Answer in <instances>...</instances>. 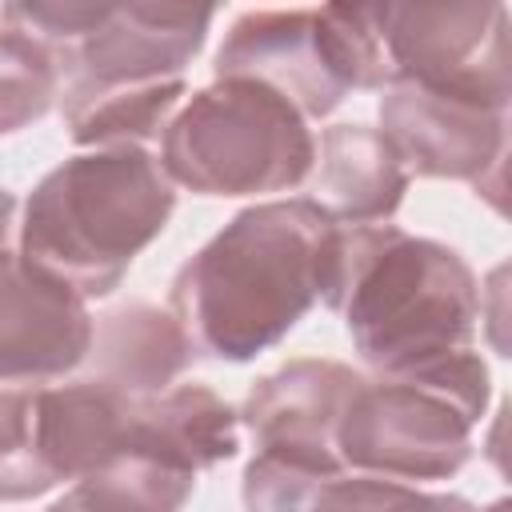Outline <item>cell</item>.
Here are the masks:
<instances>
[{"label": "cell", "mask_w": 512, "mask_h": 512, "mask_svg": "<svg viewBox=\"0 0 512 512\" xmlns=\"http://www.w3.org/2000/svg\"><path fill=\"white\" fill-rule=\"evenodd\" d=\"M360 380L364 376L340 360H324V356L288 360L248 388L236 412L240 428H248L256 452H284V456L340 464L336 424Z\"/></svg>", "instance_id": "8fae6325"}, {"label": "cell", "mask_w": 512, "mask_h": 512, "mask_svg": "<svg viewBox=\"0 0 512 512\" xmlns=\"http://www.w3.org/2000/svg\"><path fill=\"white\" fill-rule=\"evenodd\" d=\"M392 80L512 100L508 8L488 4H376Z\"/></svg>", "instance_id": "8992f818"}, {"label": "cell", "mask_w": 512, "mask_h": 512, "mask_svg": "<svg viewBox=\"0 0 512 512\" xmlns=\"http://www.w3.org/2000/svg\"><path fill=\"white\" fill-rule=\"evenodd\" d=\"M192 488V472H180L144 452H124L112 464L72 480L68 492L88 512H180Z\"/></svg>", "instance_id": "e0dca14e"}, {"label": "cell", "mask_w": 512, "mask_h": 512, "mask_svg": "<svg viewBox=\"0 0 512 512\" xmlns=\"http://www.w3.org/2000/svg\"><path fill=\"white\" fill-rule=\"evenodd\" d=\"M488 396L492 376L476 348L364 376L340 412L336 456L348 472L376 480H448L472 456V428L484 420Z\"/></svg>", "instance_id": "277c9868"}, {"label": "cell", "mask_w": 512, "mask_h": 512, "mask_svg": "<svg viewBox=\"0 0 512 512\" xmlns=\"http://www.w3.org/2000/svg\"><path fill=\"white\" fill-rule=\"evenodd\" d=\"M96 320L68 284L0 248V388H44L88 360Z\"/></svg>", "instance_id": "30bf717a"}, {"label": "cell", "mask_w": 512, "mask_h": 512, "mask_svg": "<svg viewBox=\"0 0 512 512\" xmlns=\"http://www.w3.org/2000/svg\"><path fill=\"white\" fill-rule=\"evenodd\" d=\"M124 452H144L196 476L240 452V416L208 384H172L136 400Z\"/></svg>", "instance_id": "5bb4252c"}, {"label": "cell", "mask_w": 512, "mask_h": 512, "mask_svg": "<svg viewBox=\"0 0 512 512\" xmlns=\"http://www.w3.org/2000/svg\"><path fill=\"white\" fill-rule=\"evenodd\" d=\"M176 188L148 148H92L56 164L24 200L20 256L80 300L108 296L168 228Z\"/></svg>", "instance_id": "3957f363"}, {"label": "cell", "mask_w": 512, "mask_h": 512, "mask_svg": "<svg viewBox=\"0 0 512 512\" xmlns=\"http://www.w3.org/2000/svg\"><path fill=\"white\" fill-rule=\"evenodd\" d=\"M336 220L308 196L236 212L168 288V312L196 356L244 364L280 344L320 300Z\"/></svg>", "instance_id": "6da1fadb"}, {"label": "cell", "mask_w": 512, "mask_h": 512, "mask_svg": "<svg viewBox=\"0 0 512 512\" xmlns=\"http://www.w3.org/2000/svg\"><path fill=\"white\" fill-rule=\"evenodd\" d=\"M60 100L56 56L28 32L0 24V136L36 124Z\"/></svg>", "instance_id": "ac0fdd59"}, {"label": "cell", "mask_w": 512, "mask_h": 512, "mask_svg": "<svg viewBox=\"0 0 512 512\" xmlns=\"http://www.w3.org/2000/svg\"><path fill=\"white\" fill-rule=\"evenodd\" d=\"M44 512H88V508H84V504H80L72 492H64V496H60V500H52Z\"/></svg>", "instance_id": "603a6c76"}, {"label": "cell", "mask_w": 512, "mask_h": 512, "mask_svg": "<svg viewBox=\"0 0 512 512\" xmlns=\"http://www.w3.org/2000/svg\"><path fill=\"white\" fill-rule=\"evenodd\" d=\"M320 300L344 320L352 348L376 376L472 348L484 288L468 260L396 224H336Z\"/></svg>", "instance_id": "7a4b0ae2"}, {"label": "cell", "mask_w": 512, "mask_h": 512, "mask_svg": "<svg viewBox=\"0 0 512 512\" xmlns=\"http://www.w3.org/2000/svg\"><path fill=\"white\" fill-rule=\"evenodd\" d=\"M136 400L140 396H124L88 376L36 388V440L56 484L80 480L124 456Z\"/></svg>", "instance_id": "4fadbf2b"}, {"label": "cell", "mask_w": 512, "mask_h": 512, "mask_svg": "<svg viewBox=\"0 0 512 512\" xmlns=\"http://www.w3.org/2000/svg\"><path fill=\"white\" fill-rule=\"evenodd\" d=\"M240 76L280 92L304 120L344 104L352 72L324 8H256L236 16L216 48V80Z\"/></svg>", "instance_id": "ba28073f"}, {"label": "cell", "mask_w": 512, "mask_h": 512, "mask_svg": "<svg viewBox=\"0 0 512 512\" xmlns=\"http://www.w3.org/2000/svg\"><path fill=\"white\" fill-rule=\"evenodd\" d=\"M380 132L404 160L408 176L468 180L496 212L504 208V156H508V108L428 88L412 80H392L380 96Z\"/></svg>", "instance_id": "52a82bcc"}, {"label": "cell", "mask_w": 512, "mask_h": 512, "mask_svg": "<svg viewBox=\"0 0 512 512\" xmlns=\"http://www.w3.org/2000/svg\"><path fill=\"white\" fill-rule=\"evenodd\" d=\"M160 168L196 196H264L308 180L316 136L268 84L220 76L192 92L160 132Z\"/></svg>", "instance_id": "5b68a950"}, {"label": "cell", "mask_w": 512, "mask_h": 512, "mask_svg": "<svg viewBox=\"0 0 512 512\" xmlns=\"http://www.w3.org/2000/svg\"><path fill=\"white\" fill-rule=\"evenodd\" d=\"M184 100V80L128 88H68L60 92V116L72 144L80 148H144V140H156L168 128Z\"/></svg>", "instance_id": "2e32d148"}, {"label": "cell", "mask_w": 512, "mask_h": 512, "mask_svg": "<svg viewBox=\"0 0 512 512\" xmlns=\"http://www.w3.org/2000/svg\"><path fill=\"white\" fill-rule=\"evenodd\" d=\"M396 480H376V476H360V472H336L328 476L308 512H384L388 500L396 496Z\"/></svg>", "instance_id": "ffe728a7"}, {"label": "cell", "mask_w": 512, "mask_h": 512, "mask_svg": "<svg viewBox=\"0 0 512 512\" xmlns=\"http://www.w3.org/2000/svg\"><path fill=\"white\" fill-rule=\"evenodd\" d=\"M308 176V200L320 204L336 224H388L412 184L388 136L368 124L324 128Z\"/></svg>", "instance_id": "7c38bea8"}, {"label": "cell", "mask_w": 512, "mask_h": 512, "mask_svg": "<svg viewBox=\"0 0 512 512\" xmlns=\"http://www.w3.org/2000/svg\"><path fill=\"white\" fill-rule=\"evenodd\" d=\"M216 8L188 4H96L88 28L56 56L60 92L184 80L204 48Z\"/></svg>", "instance_id": "9c48e42d"}, {"label": "cell", "mask_w": 512, "mask_h": 512, "mask_svg": "<svg viewBox=\"0 0 512 512\" xmlns=\"http://www.w3.org/2000/svg\"><path fill=\"white\" fill-rule=\"evenodd\" d=\"M196 360L184 328L168 308L132 300L104 312L92 328L88 380H100L124 396H156L172 388Z\"/></svg>", "instance_id": "9a60e30c"}, {"label": "cell", "mask_w": 512, "mask_h": 512, "mask_svg": "<svg viewBox=\"0 0 512 512\" xmlns=\"http://www.w3.org/2000/svg\"><path fill=\"white\" fill-rule=\"evenodd\" d=\"M56 488L36 440V388H0V504L36 500Z\"/></svg>", "instance_id": "d6986e66"}, {"label": "cell", "mask_w": 512, "mask_h": 512, "mask_svg": "<svg viewBox=\"0 0 512 512\" xmlns=\"http://www.w3.org/2000/svg\"><path fill=\"white\" fill-rule=\"evenodd\" d=\"M12 232H16V196L0 188V248H8Z\"/></svg>", "instance_id": "7402d4cb"}, {"label": "cell", "mask_w": 512, "mask_h": 512, "mask_svg": "<svg viewBox=\"0 0 512 512\" xmlns=\"http://www.w3.org/2000/svg\"><path fill=\"white\" fill-rule=\"evenodd\" d=\"M384 512H508V500H496L488 508H476L472 500L452 496V492H420L412 484H400Z\"/></svg>", "instance_id": "44dd1931"}]
</instances>
